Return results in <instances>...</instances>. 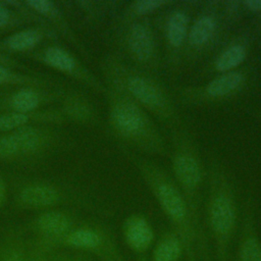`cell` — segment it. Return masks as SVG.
I'll return each mask as SVG.
<instances>
[{"mask_svg": "<svg viewBox=\"0 0 261 261\" xmlns=\"http://www.w3.org/2000/svg\"><path fill=\"white\" fill-rule=\"evenodd\" d=\"M134 166L180 238L187 261H210L207 238L197 229L187 201L174 178L153 160L127 152Z\"/></svg>", "mask_w": 261, "mask_h": 261, "instance_id": "obj_1", "label": "cell"}, {"mask_svg": "<svg viewBox=\"0 0 261 261\" xmlns=\"http://www.w3.org/2000/svg\"><path fill=\"white\" fill-rule=\"evenodd\" d=\"M239 206L232 176L216 156L210 158L206 225L215 261H230V251L239 228Z\"/></svg>", "mask_w": 261, "mask_h": 261, "instance_id": "obj_2", "label": "cell"}, {"mask_svg": "<svg viewBox=\"0 0 261 261\" xmlns=\"http://www.w3.org/2000/svg\"><path fill=\"white\" fill-rule=\"evenodd\" d=\"M103 68L109 87L128 96L172 129L181 126V118L173 99L153 74L113 55L106 58Z\"/></svg>", "mask_w": 261, "mask_h": 261, "instance_id": "obj_3", "label": "cell"}, {"mask_svg": "<svg viewBox=\"0 0 261 261\" xmlns=\"http://www.w3.org/2000/svg\"><path fill=\"white\" fill-rule=\"evenodd\" d=\"M109 123L115 135L139 153L166 155L165 140L148 112L122 92L109 87Z\"/></svg>", "mask_w": 261, "mask_h": 261, "instance_id": "obj_4", "label": "cell"}, {"mask_svg": "<svg viewBox=\"0 0 261 261\" xmlns=\"http://www.w3.org/2000/svg\"><path fill=\"white\" fill-rule=\"evenodd\" d=\"M171 165L173 178L187 201L194 223L200 233L207 238L200 212L204 167L194 139L181 126L172 130Z\"/></svg>", "mask_w": 261, "mask_h": 261, "instance_id": "obj_5", "label": "cell"}, {"mask_svg": "<svg viewBox=\"0 0 261 261\" xmlns=\"http://www.w3.org/2000/svg\"><path fill=\"white\" fill-rule=\"evenodd\" d=\"M242 10L241 1L208 2L190 24L182 59L191 62L213 49Z\"/></svg>", "mask_w": 261, "mask_h": 261, "instance_id": "obj_6", "label": "cell"}, {"mask_svg": "<svg viewBox=\"0 0 261 261\" xmlns=\"http://www.w3.org/2000/svg\"><path fill=\"white\" fill-rule=\"evenodd\" d=\"M120 41L135 66L150 73H157L160 54L155 33L146 18H123Z\"/></svg>", "mask_w": 261, "mask_h": 261, "instance_id": "obj_7", "label": "cell"}, {"mask_svg": "<svg viewBox=\"0 0 261 261\" xmlns=\"http://www.w3.org/2000/svg\"><path fill=\"white\" fill-rule=\"evenodd\" d=\"M251 75L248 67L218 73L202 86L182 87L177 90V100L188 106H200L222 102L237 97L247 86Z\"/></svg>", "mask_w": 261, "mask_h": 261, "instance_id": "obj_8", "label": "cell"}, {"mask_svg": "<svg viewBox=\"0 0 261 261\" xmlns=\"http://www.w3.org/2000/svg\"><path fill=\"white\" fill-rule=\"evenodd\" d=\"M255 221L251 197L244 202L238 244L232 261H261V238Z\"/></svg>", "mask_w": 261, "mask_h": 261, "instance_id": "obj_9", "label": "cell"}, {"mask_svg": "<svg viewBox=\"0 0 261 261\" xmlns=\"http://www.w3.org/2000/svg\"><path fill=\"white\" fill-rule=\"evenodd\" d=\"M163 24L168 60L171 64H176L182 58L186 47L191 24L190 15L182 8H174L167 13Z\"/></svg>", "mask_w": 261, "mask_h": 261, "instance_id": "obj_10", "label": "cell"}, {"mask_svg": "<svg viewBox=\"0 0 261 261\" xmlns=\"http://www.w3.org/2000/svg\"><path fill=\"white\" fill-rule=\"evenodd\" d=\"M122 239L137 256H145L155 243V232L149 219L142 213H132L122 222Z\"/></svg>", "mask_w": 261, "mask_h": 261, "instance_id": "obj_11", "label": "cell"}, {"mask_svg": "<svg viewBox=\"0 0 261 261\" xmlns=\"http://www.w3.org/2000/svg\"><path fill=\"white\" fill-rule=\"evenodd\" d=\"M251 41V36L248 33H242L233 37L216 54L211 63L212 71L218 74L240 68L248 57Z\"/></svg>", "mask_w": 261, "mask_h": 261, "instance_id": "obj_12", "label": "cell"}, {"mask_svg": "<svg viewBox=\"0 0 261 261\" xmlns=\"http://www.w3.org/2000/svg\"><path fill=\"white\" fill-rule=\"evenodd\" d=\"M67 246L86 251H93L106 256L116 251L108 236L94 227H80L71 230L65 237Z\"/></svg>", "mask_w": 261, "mask_h": 261, "instance_id": "obj_13", "label": "cell"}, {"mask_svg": "<svg viewBox=\"0 0 261 261\" xmlns=\"http://www.w3.org/2000/svg\"><path fill=\"white\" fill-rule=\"evenodd\" d=\"M184 256V244L178 234L170 229L155 241L151 249L150 261H180Z\"/></svg>", "mask_w": 261, "mask_h": 261, "instance_id": "obj_14", "label": "cell"}, {"mask_svg": "<svg viewBox=\"0 0 261 261\" xmlns=\"http://www.w3.org/2000/svg\"><path fill=\"white\" fill-rule=\"evenodd\" d=\"M71 219L59 211H48L37 218V227L47 238L66 237L71 230Z\"/></svg>", "mask_w": 261, "mask_h": 261, "instance_id": "obj_15", "label": "cell"}, {"mask_svg": "<svg viewBox=\"0 0 261 261\" xmlns=\"http://www.w3.org/2000/svg\"><path fill=\"white\" fill-rule=\"evenodd\" d=\"M18 197L20 203L24 206L43 208L55 205L60 196L56 189L51 186L31 185L23 188Z\"/></svg>", "mask_w": 261, "mask_h": 261, "instance_id": "obj_16", "label": "cell"}, {"mask_svg": "<svg viewBox=\"0 0 261 261\" xmlns=\"http://www.w3.org/2000/svg\"><path fill=\"white\" fill-rule=\"evenodd\" d=\"M18 148L19 155H29L36 153L44 147L47 137L45 134L34 126L24 125L11 133Z\"/></svg>", "mask_w": 261, "mask_h": 261, "instance_id": "obj_17", "label": "cell"}, {"mask_svg": "<svg viewBox=\"0 0 261 261\" xmlns=\"http://www.w3.org/2000/svg\"><path fill=\"white\" fill-rule=\"evenodd\" d=\"M42 39V34L36 29H24L18 31L4 40L7 48L13 51L21 52L34 48Z\"/></svg>", "mask_w": 261, "mask_h": 261, "instance_id": "obj_18", "label": "cell"}, {"mask_svg": "<svg viewBox=\"0 0 261 261\" xmlns=\"http://www.w3.org/2000/svg\"><path fill=\"white\" fill-rule=\"evenodd\" d=\"M42 97L33 89H20L13 93L9 99V105L13 111L30 113L39 107Z\"/></svg>", "mask_w": 261, "mask_h": 261, "instance_id": "obj_19", "label": "cell"}, {"mask_svg": "<svg viewBox=\"0 0 261 261\" xmlns=\"http://www.w3.org/2000/svg\"><path fill=\"white\" fill-rule=\"evenodd\" d=\"M166 0H137L130 2L125 9L123 18H145L147 15L167 5Z\"/></svg>", "mask_w": 261, "mask_h": 261, "instance_id": "obj_20", "label": "cell"}, {"mask_svg": "<svg viewBox=\"0 0 261 261\" xmlns=\"http://www.w3.org/2000/svg\"><path fill=\"white\" fill-rule=\"evenodd\" d=\"M31 116L29 113H21L17 111L6 112L0 115V130L8 132L15 130L27 125Z\"/></svg>", "mask_w": 261, "mask_h": 261, "instance_id": "obj_21", "label": "cell"}, {"mask_svg": "<svg viewBox=\"0 0 261 261\" xmlns=\"http://www.w3.org/2000/svg\"><path fill=\"white\" fill-rule=\"evenodd\" d=\"M25 4L36 12L43 15L58 16L59 13L56 5L49 0H29L25 2Z\"/></svg>", "mask_w": 261, "mask_h": 261, "instance_id": "obj_22", "label": "cell"}, {"mask_svg": "<svg viewBox=\"0 0 261 261\" xmlns=\"http://www.w3.org/2000/svg\"><path fill=\"white\" fill-rule=\"evenodd\" d=\"M19 155L17 145L11 134L0 137V157L12 158Z\"/></svg>", "mask_w": 261, "mask_h": 261, "instance_id": "obj_23", "label": "cell"}, {"mask_svg": "<svg viewBox=\"0 0 261 261\" xmlns=\"http://www.w3.org/2000/svg\"><path fill=\"white\" fill-rule=\"evenodd\" d=\"M25 81H32L31 79L27 76H21L19 74H16L15 72H12L4 65L0 64V85L3 84H13V83H23Z\"/></svg>", "mask_w": 261, "mask_h": 261, "instance_id": "obj_24", "label": "cell"}, {"mask_svg": "<svg viewBox=\"0 0 261 261\" xmlns=\"http://www.w3.org/2000/svg\"><path fill=\"white\" fill-rule=\"evenodd\" d=\"M243 9H247L254 13H261V0H245L241 1Z\"/></svg>", "mask_w": 261, "mask_h": 261, "instance_id": "obj_25", "label": "cell"}, {"mask_svg": "<svg viewBox=\"0 0 261 261\" xmlns=\"http://www.w3.org/2000/svg\"><path fill=\"white\" fill-rule=\"evenodd\" d=\"M10 17H11L10 10L4 3L0 2V28L6 27L10 21Z\"/></svg>", "mask_w": 261, "mask_h": 261, "instance_id": "obj_26", "label": "cell"}, {"mask_svg": "<svg viewBox=\"0 0 261 261\" xmlns=\"http://www.w3.org/2000/svg\"><path fill=\"white\" fill-rule=\"evenodd\" d=\"M5 261H24V260L20 255V253L13 251L7 255V257L5 258Z\"/></svg>", "mask_w": 261, "mask_h": 261, "instance_id": "obj_27", "label": "cell"}, {"mask_svg": "<svg viewBox=\"0 0 261 261\" xmlns=\"http://www.w3.org/2000/svg\"><path fill=\"white\" fill-rule=\"evenodd\" d=\"M104 258V261H124L118 254L117 250L115 252H112L106 256L103 257Z\"/></svg>", "mask_w": 261, "mask_h": 261, "instance_id": "obj_28", "label": "cell"}, {"mask_svg": "<svg viewBox=\"0 0 261 261\" xmlns=\"http://www.w3.org/2000/svg\"><path fill=\"white\" fill-rule=\"evenodd\" d=\"M4 197H5V187H4V185H3V182L0 178V204L2 203Z\"/></svg>", "mask_w": 261, "mask_h": 261, "instance_id": "obj_29", "label": "cell"}, {"mask_svg": "<svg viewBox=\"0 0 261 261\" xmlns=\"http://www.w3.org/2000/svg\"><path fill=\"white\" fill-rule=\"evenodd\" d=\"M35 261H43V260H41V259H38V260H35Z\"/></svg>", "mask_w": 261, "mask_h": 261, "instance_id": "obj_30", "label": "cell"}]
</instances>
